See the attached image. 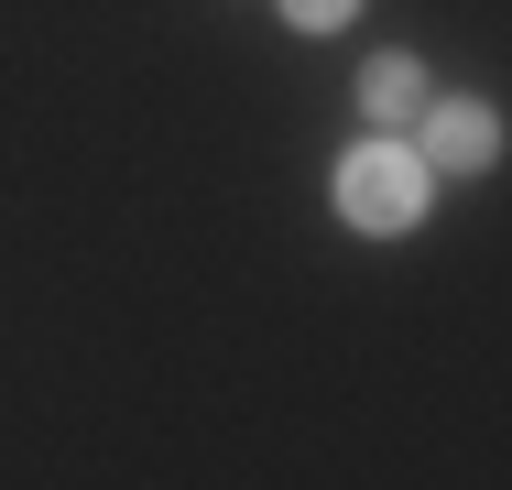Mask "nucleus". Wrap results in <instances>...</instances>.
Returning a JSON list of instances; mask_svg holds the SVG:
<instances>
[{
	"mask_svg": "<svg viewBox=\"0 0 512 490\" xmlns=\"http://www.w3.org/2000/svg\"><path fill=\"white\" fill-rule=\"evenodd\" d=\"M425 66H414V55H371V66H360V120H414V109H425Z\"/></svg>",
	"mask_w": 512,
	"mask_h": 490,
	"instance_id": "3",
	"label": "nucleus"
},
{
	"mask_svg": "<svg viewBox=\"0 0 512 490\" xmlns=\"http://www.w3.org/2000/svg\"><path fill=\"white\" fill-rule=\"evenodd\" d=\"M414 164H425V175H480V164H502V109H491V98H425V109H414Z\"/></svg>",
	"mask_w": 512,
	"mask_h": 490,
	"instance_id": "2",
	"label": "nucleus"
},
{
	"mask_svg": "<svg viewBox=\"0 0 512 490\" xmlns=\"http://www.w3.org/2000/svg\"><path fill=\"white\" fill-rule=\"evenodd\" d=\"M327 196H338V218H349L360 240H404L414 218H425V196H436V175L414 164V142H393V131H360V142L338 153Z\"/></svg>",
	"mask_w": 512,
	"mask_h": 490,
	"instance_id": "1",
	"label": "nucleus"
},
{
	"mask_svg": "<svg viewBox=\"0 0 512 490\" xmlns=\"http://www.w3.org/2000/svg\"><path fill=\"white\" fill-rule=\"evenodd\" d=\"M284 22L295 33H338V22H360V0H284Z\"/></svg>",
	"mask_w": 512,
	"mask_h": 490,
	"instance_id": "4",
	"label": "nucleus"
}]
</instances>
